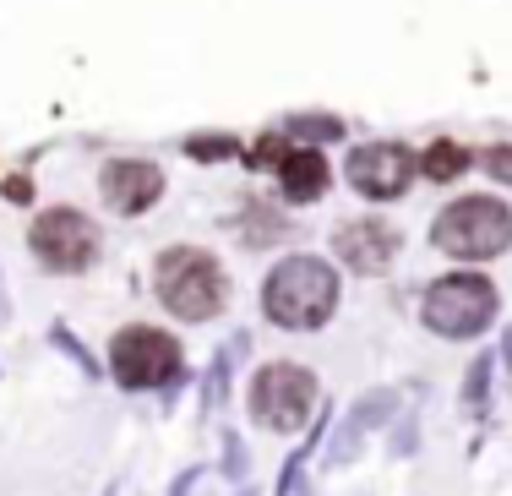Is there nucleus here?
Instances as JSON below:
<instances>
[{"label": "nucleus", "instance_id": "dca6fc26", "mask_svg": "<svg viewBox=\"0 0 512 496\" xmlns=\"http://www.w3.org/2000/svg\"><path fill=\"white\" fill-rule=\"evenodd\" d=\"M485 169H491V180L512 186V148H491V153H485Z\"/></svg>", "mask_w": 512, "mask_h": 496}, {"label": "nucleus", "instance_id": "7ed1b4c3", "mask_svg": "<svg viewBox=\"0 0 512 496\" xmlns=\"http://www.w3.org/2000/svg\"><path fill=\"white\" fill-rule=\"evenodd\" d=\"M153 284H158V300H164L180 322H207L218 306H224V273H218V262L197 246L164 251Z\"/></svg>", "mask_w": 512, "mask_h": 496}, {"label": "nucleus", "instance_id": "1a4fd4ad", "mask_svg": "<svg viewBox=\"0 0 512 496\" xmlns=\"http://www.w3.org/2000/svg\"><path fill=\"white\" fill-rule=\"evenodd\" d=\"M164 197V175H158V164L148 159H115L104 164V202L115 213H148L153 202Z\"/></svg>", "mask_w": 512, "mask_h": 496}, {"label": "nucleus", "instance_id": "423d86ee", "mask_svg": "<svg viewBox=\"0 0 512 496\" xmlns=\"http://www.w3.org/2000/svg\"><path fill=\"white\" fill-rule=\"evenodd\" d=\"M28 246H33V257H39L44 268L82 273L93 257H99V229L82 219L77 208H50V213H39V219H33Z\"/></svg>", "mask_w": 512, "mask_h": 496}, {"label": "nucleus", "instance_id": "6e6552de", "mask_svg": "<svg viewBox=\"0 0 512 496\" xmlns=\"http://www.w3.org/2000/svg\"><path fill=\"white\" fill-rule=\"evenodd\" d=\"M349 186L360 191V197L371 202H393L409 191L414 180V153L404 148V142H371V148H355L349 153Z\"/></svg>", "mask_w": 512, "mask_h": 496}, {"label": "nucleus", "instance_id": "f8f14e48", "mask_svg": "<svg viewBox=\"0 0 512 496\" xmlns=\"http://www.w3.org/2000/svg\"><path fill=\"white\" fill-rule=\"evenodd\" d=\"M420 169H425V180H436V186H447V180H458L463 169H469V148L463 142H431V148L420 153Z\"/></svg>", "mask_w": 512, "mask_h": 496}, {"label": "nucleus", "instance_id": "20e7f679", "mask_svg": "<svg viewBox=\"0 0 512 496\" xmlns=\"http://www.w3.org/2000/svg\"><path fill=\"white\" fill-rule=\"evenodd\" d=\"M496 317V289L480 273H447L425 295V328L442 338H474Z\"/></svg>", "mask_w": 512, "mask_h": 496}, {"label": "nucleus", "instance_id": "4468645a", "mask_svg": "<svg viewBox=\"0 0 512 496\" xmlns=\"http://www.w3.org/2000/svg\"><path fill=\"white\" fill-rule=\"evenodd\" d=\"M289 148H295L289 137H262V142L251 148V164H256V169H278V164H284V153H289Z\"/></svg>", "mask_w": 512, "mask_h": 496}, {"label": "nucleus", "instance_id": "f03ea898", "mask_svg": "<svg viewBox=\"0 0 512 496\" xmlns=\"http://www.w3.org/2000/svg\"><path fill=\"white\" fill-rule=\"evenodd\" d=\"M431 246L447 251V257H458V262L502 257L512 246V208L496 197H458L453 208H442V219L431 224Z\"/></svg>", "mask_w": 512, "mask_h": 496}, {"label": "nucleus", "instance_id": "f3484780", "mask_svg": "<svg viewBox=\"0 0 512 496\" xmlns=\"http://www.w3.org/2000/svg\"><path fill=\"white\" fill-rule=\"evenodd\" d=\"M6 197H11V202H28V197H33V186H28L22 175H11V180H6Z\"/></svg>", "mask_w": 512, "mask_h": 496}, {"label": "nucleus", "instance_id": "2eb2a0df", "mask_svg": "<svg viewBox=\"0 0 512 496\" xmlns=\"http://www.w3.org/2000/svg\"><path fill=\"white\" fill-rule=\"evenodd\" d=\"M235 137H191V159H229Z\"/></svg>", "mask_w": 512, "mask_h": 496}, {"label": "nucleus", "instance_id": "39448f33", "mask_svg": "<svg viewBox=\"0 0 512 496\" xmlns=\"http://www.w3.org/2000/svg\"><path fill=\"white\" fill-rule=\"evenodd\" d=\"M316 404V377L300 366H289V360H278V366H262L251 382V415L262 420L267 431H300L306 426Z\"/></svg>", "mask_w": 512, "mask_h": 496}, {"label": "nucleus", "instance_id": "9b49d317", "mask_svg": "<svg viewBox=\"0 0 512 496\" xmlns=\"http://www.w3.org/2000/svg\"><path fill=\"white\" fill-rule=\"evenodd\" d=\"M327 180H333V169H327V159L316 148H289L284 153V164H278V186H284V197L289 202H316L327 191Z\"/></svg>", "mask_w": 512, "mask_h": 496}, {"label": "nucleus", "instance_id": "9d476101", "mask_svg": "<svg viewBox=\"0 0 512 496\" xmlns=\"http://www.w3.org/2000/svg\"><path fill=\"white\" fill-rule=\"evenodd\" d=\"M333 246L355 273H382L387 262H393V251H398V235L382 219H355V224H344L333 235Z\"/></svg>", "mask_w": 512, "mask_h": 496}, {"label": "nucleus", "instance_id": "ddd939ff", "mask_svg": "<svg viewBox=\"0 0 512 496\" xmlns=\"http://www.w3.org/2000/svg\"><path fill=\"white\" fill-rule=\"evenodd\" d=\"M289 131H295L300 142H338V137H344V120H338V115H295V120H289Z\"/></svg>", "mask_w": 512, "mask_h": 496}, {"label": "nucleus", "instance_id": "0eeeda50", "mask_svg": "<svg viewBox=\"0 0 512 496\" xmlns=\"http://www.w3.org/2000/svg\"><path fill=\"white\" fill-rule=\"evenodd\" d=\"M109 366L120 387H164L180 377V344L158 328H126L109 344Z\"/></svg>", "mask_w": 512, "mask_h": 496}, {"label": "nucleus", "instance_id": "f257e3e1", "mask_svg": "<svg viewBox=\"0 0 512 496\" xmlns=\"http://www.w3.org/2000/svg\"><path fill=\"white\" fill-rule=\"evenodd\" d=\"M262 306L278 328H322L338 306V273L322 257H289L267 273Z\"/></svg>", "mask_w": 512, "mask_h": 496}]
</instances>
